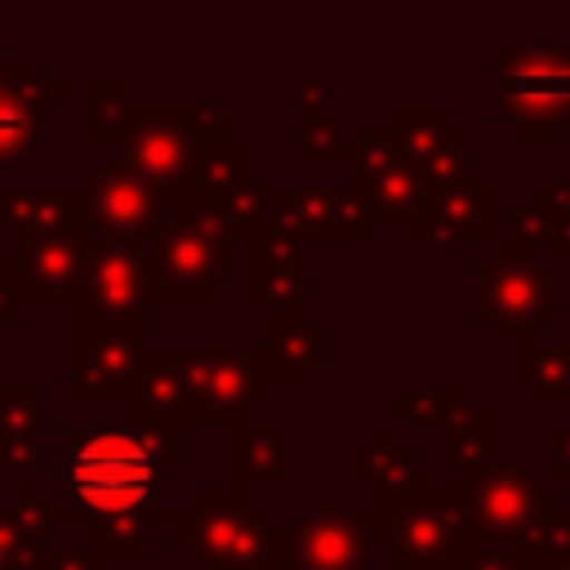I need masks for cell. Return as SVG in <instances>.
Segmentation results:
<instances>
[{"instance_id":"cell-1","label":"cell","mask_w":570,"mask_h":570,"mask_svg":"<svg viewBox=\"0 0 570 570\" xmlns=\"http://www.w3.org/2000/svg\"><path fill=\"white\" fill-rule=\"evenodd\" d=\"M62 490L53 494V530H85L102 517L151 512L191 459V432L125 423H71L62 436Z\"/></svg>"},{"instance_id":"cell-2","label":"cell","mask_w":570,"mask_h":570,"mask_svg":"<svg viewBox=\"0 0 570 570\" xmlns=\"http://www.w3.org/2000/svg\"><path fill=\"white\" fill-rule=\"evenodd\" d=\"M151 530H165L205 570H267L281 552V530L272 508L245 485H196L183 503H156L147 512Z\"/></svg>"},{"instance_id":"cell-3","label":"cell","mask_w":570,"mask_h":570,"mask_svg":"<svg viewBox=\"0 0 570 570\" xmlns=\"http://www.w3.org/2000/svg\"><path fill=\"white\" fill-rule=\"evenodd\" d=\"M223 102H134L125 129L116 134V160L147 178L178 214H196L191 174L209 142L227 138Z\"/></svg>"},{"instance_id":"cell-4","label":"cell","mask_w":570,"mask_h":570,"mask_svg":"<svg viewBox=\"0 0 570 570\" xmlns=\"http://www.w3.org/2000/svg\"><path fill=\"white\" fill-rule=\"evenodd\" d=\"M365 525L374 548L392 552V570H454V561L472 543L454 490L441 485L432 468H423V476H414L410 485L370 499Z\"/></svg>"},{"instance_id":"cell-5","label":"cell","mask_w":570,"mask_h":570,"mask_svg":"<svg viewBox=\"0 0 570 570\" xmlns=\"http://www.w3.org/2000/svg\"><path fill=\"white\" fill-rule=\"evenodd\" d=\"M494 102L517 142H548L570 120V40H494Z\"/></svg>"},{"instance_id":"cell-6","label":"cell","mask_w":570,"mask_h":570,"mask_svg":"<svg viewBox=\"0 0 570 570\" xmlns=\"http://www.w3.org/2000/svg\"><path fill=\"white\" fill-rule=\"evenodd\" d=\"M459 517L472 543L503 548V552H534L552 539L557 499L552 485H543L521 463H490L481 476L454 485Z\"/></svg>"},{"instance_id":"cell-7","label":"cell","mask_w":570,"mask_h":570,"mask_svg":"<svg viewBox=\"0 0 570 570\" xmlns=\"http://www.w3.org/2000/svg\"><path fill=\"white\" fill-rule=\"evenodd\" d=\"M552 307H557L552 267L521 240H494L476 267L472 321L485 325L499 347L517 352V347L534 343V334L552 316Z\"/></svg>"},{"instance_id":"cell-8","label":"cell","mask_w":570,"mask_h":570,"mask_svg":"<svg viewBox=\"0 0 570 570\" xmlns=\"http://www.w3.org/2000/svg\"><path fill=\"white\" fill-rule=\"evenodd\" d=\"M147 281H151V307H191L209 303L214 289L232 276V240L214 209L178 214L169 218L147 245Z\"/></svg>"},{"instance_id":"cell-9","label":"cell","mask_w":570,"mask_h":570,"mask_svg":"<svg viewBox=\"0 0 570 570\" xmlns=\"http://www.w3.org/2000/svg\"><path fill=\"white\" fill-rule=\"evenodd\" d=\"M183 383H187V419L191 428L227 423L240 428L258 410L272 405L276 383L263 365L258 343L254 347H191L183 343Z\"/></svg>"},{"instance_id":"cell-10","label":"cell","mask_w":570,"mask_h":570,"mask_svg":"<svg viewBox=\"0 0 570 570\" xmlns=\"http://www.w3.org/2000/svg\"><path fill=\"white\" fill-rule=\"evenodd\" d=\"M67 312H71L67 325L151 338V281H147L142 245H94L80 303Z\"/></svg>"},{"instance_id":"cell-11","label":"cell","mask_w":570,"mask_h":570,"mask_svg":"<svg viewBox=\"0 0 570 570\" xmlns=\"http://www.w3.org/2000/svg\"><path fill=\"white\" fill-rule=\"evenodd\" d=\"M392 134H396V147H401V160L428 183V191H441V187H454V183H468L476 178L472 174V120H459L454 116V102L445 98H432V102H392Z\"/></svg>"},{"instance_id":"cell-12","label":"cell","mask_w":570,"mask_h":570,"mask_svg":"<svg viewBox=\"0 0 570 570\" xmlns=\"http://www.w3.org/2000/svg\"><path fill=\"white\" fill-rule=\"evenodd\" d=\"M147 343L151 338L142 334L67 325V401L76 410H89V405L129 410Z\"/></svg>"},{"instance_id":"cell-13","label":"cell","mask_w":570,"mask_h":570,"mask_svg":"<svg viewBox=\"0 0 570 570\" xmlns=\"http://www.w3.org/2000/svg\"><path fill=\"white\" fill-rule=\"evenodd\" d=\"M4 263L18 272L31 307H76L89 267V227H58V232H4Z\"/></svg>"},{"instance_id":"cell-14","label":"cell","mask_w":570,"mask_h":570,"mask_svg":"<svg viewBox=\"0 0 570 570\" xmlns=\"http://www.w3.org/2000/svg\"><path fill=\"white\" fill-rule=\"evenodd\" d=\"M89 187V240L94 245H147L169 218L174 205L116 156L98 160L85 178Z\"/></svg>"},{"instance_id":"cell-15","label":"cell","mask_w":570,"mask_h":570,"mask_svg":"<svg viewBox=\"0 0 570 570\" xmlns=\"http://www.w3.org/2000/svg\"><path fill=\"white\" fill-rule=\"evenodd\" d=\"M276 227L303 236L307 245H365L374 236V218L365 214L352 178L347 183H272Z\"/></svg>"},{"instance_id":"cell-16","label":"cell","mask_w":570,"mask_h":570,"mask_svg":"<svg viewBox=\"0 0 570 570\" xmlns=\"http://www.w3.org/2000/svg\"><path fill=\"white\" fill-rule=\"evenodd\" d=\"M289 570H374V539L365 508H307L281 530V552Z\"/></svg>"},{"instance_id":"cell-17","label":"cell","mask_w":570,"mask_h":570,"mask_svg":"<svg viewBox=\"0 0 570 570\" xmlns=\"http://www.w3.org/2000/svg\"><path fill=\"white\" fill-rule=\"evenodd\" d=\"M71 94L40 58H13L0 40V165L27 160L49 138V111Z\"/></svg>"},{"instance_id":"cell-18","label":"cell","mask_w":570,"mask_h":570,"mask_svg":"<svg viewBox=\"0 0 570 570\" xmlns=\"http://www.w3.org/2000/svg\"><path fill=\"white\" fill-rule=\"evenodd\" d=\"M494 183L468 178L441 191H428L423 209L410 223V236L432 249V263H450L463 245H494Z\"/></svg>"},{"instance_id":"cell-19","label":"cell","mask_w":570,"mask_h":570,"mask_svg":"<svg viewBox=\"0 0 570 570\" xmlns=\"http://www.w3.org/2000/svg\"><path fill=\"white\" fill-rule=\"evenodd\" d=\"M249 298L272 325L312 321V245L281 227L249 245Z\"/></svg>"},{"instance_id":"cell-20","label":"cell","mask_w":570,"mask_h":570,"mask_svg":"<svg viewBox=\"0 0 570 570\" xmlns=\"http://www.w3.org/2000/svg\"><path fill=\"white\" fill-rule=\"evenodd\" d=\"M494 445H499L494 405L472 401L463 414L432 428V472H436V481L454 490V485L481 476L494 463Z\"/></svg>"},{"instance_id":"cell-21","label":"cell","mask_w":570,"mask_h":570,"mask_svg":"<svg viewBox=\"0 0 570 570\" xmlns=\"http://www.w3.org/2000/svg\"><path fill=\"white\" fill-rule=\"evenodd\" d=\"M89 227L85 183H0V227L4 232H58Z\"/></svg>"},{"instance_id":"cell-22","label":"cell","mask_w":570,"mask_h":570,"mask_svg":"<svg viewBox=\"0 0 570 570\" xmlns=\"http://www.w3.org/2000/svg\"><path fill=\"white\" fill-rule=\"evenodd\" d=\"M125 414L142 428L191 432L187 383H183V343H147L142 374H138V387H134V401Z\"/></svg>"},{"instance_id":"cell-23","label":"cell","mask_w":570,"mask_h":570,"mask_svg":"<svg viewBox=\"0 0 570 570\" xmlns=\"http://www.w3.org/2000/svg\"><path fill=\"white\" fill-rule=\"evenodd\" d=\"M45 383H0V468L31 472L45 459Z\"/></svg>"},{"instance_id":"cell-24","label":"cell","mask_w":570,"mask_h":570,"mask_svg":"<svg viewBox=\"0 0 570 570\" xmlns=\"http://www.w3.org/2000/svg\"><path fill=\"white\" fill-rule=\"evenodd\" d=\"M289 445H294L289 423H240V428H232V436H227L232 481L245 485V490H254V485L289 490V481H294Z\"/></svg>"},{"instance_id":"cell-25","label":"cell","mask_w":570,"mask_h":570,"mask_svg":"<svg viewBox=\"0 0 570 570\" xmlns=\"http://www.w3.org/2000/svg\"><path fill=\"white\" fill-rule=\"evenodd\" d=\"M258 352L276 387H303L334 356V330L321 321H281L267 330V343H258Z\"/></svg>"},{"instance_id":"cell-26","label":"cell","mask_w":570,"mask_h":570,"mask_svg":"<svg viewBox=\"0 0 570 570\" xmlns=\"http://www.w3.org/2000/svg\"><path fill=\"white\" fill-rule=\"evenodd\" d=\"M423 468H428V463L414 459V445L401 441L392 423H379V428L370 432V441H365V445L356 450V459H352V485L365 490L370 499H383V494L410 485L414 476H423Z\"/></svg>"},{"instance_id":"cell-27","label":"cell","mask_w":570,"mask_h":570,"mask_svg":"<svg viewBox=\"0 0 570 570\" xmlns=\"http://www.w3.org/2000/svg\"><path fill=\"white\" fill-rule=\"evenodd\" d=\"M352 187H356L365 214L374 218V227L379 223H414V214L428 200V183L405 160H392L379 169H356Z\"/></svg>"},{"instance_id":"cell-28","label":"cell","mask_w":570,"mask_h":570,"mask_svg":"<svg viewBox=\"0 0 570 570\" xmlns=\"http://www.w3.org/2000/svg\"><path fill=\"white\" fill-rule=\"evenodd\" d=\"M254 178V147L245 138H218L200 151L196 174H191V200L196 209H218L227 205L245 183Z\"/></svg>"},{"instance_id":"cell-29","label":"cell","mask_w":570,"mask_h":570,"mask_svg":"<svg viewBox=\"0 0 570 570\" xmlns=\"http://www.w3.org/2000/svg\"><path fill=\"white\" fill-rule=\"evenodd\" d=\"M512 383L530 392L534 405H570V343H525L512 352Z\"/></svg>"},{"instance_id":"cell-30","label":"cell","mask_w":570,"mask_h":570,"mask_svg":"<svg viewBox=\"0 0 570 570\" xmlns=\"http://www.w3.org/2000/svg\"><path fill=\"white\" fill-rule=\"evenodd\" d=\"M476 401L472 383H396L392 387V428H436L463 414Z\"/></svg>"},{"instance_id":"cell-31","label":"cell","mask_w":570,"mask_h":570,"mask_svg":"<svg viewBox=\"0 0 570 570\" xmlns=\"http://www.w3.org/2000/svg\"><path fill=\"white\" fill-rule=\"evenodd\" d=\"M85 543L111 566V570H142L151 561V521L147 512H129V517H102V521H89L85 530Z\"/></svg>"},{"instance_id":"cell-32","label":"cell","mask_w":570,"mask_h":570,"mask_svg":"<svg viewBox=\"0 0 570 570\" xmlns=\"http://www.w3.org/2000/svg\"><path fill=\"white\" fill-rule=\"evenodd\" d=\"M214 218L223 223L232 245H258L263 236L276 232V205H272V183L249 178L227 205L214 209Z\"/></svg>"},{"instance_id":"cell-33","label":"cell","mask_w":570,"mask_h":570,"mask_svg":"<svg viewBox=\"0 0 570 570\" xmlns=\"http://www.w3.org/2000/svg\"><path fill=\"white\" fill-rule=\"evenodd\" d=\"M289 160H352V138L338 116H289Z\"/></svg>"},{"instance_id":"cell-34","label":"cell","mask_w":570,"mask_h":570,"mask_svg":"<svg viewBox=\"0 0 570 570\" xmlns=\"http://www.w3.org/2000/svg\"><path fill=\"white\" fill-rule=\"evenodd\" d=\"M512 227H517L512 240H521L525 249H534L543 263L552 258V263L570 267V218H548V214L530 209L525 200H517L512 205Z\"/></svg>"},{"instance_id":"cell-35","label":"cell","mask_w":570,"mask_h":570,"mask_svg":"<svg viewBox=\"0 0 570 570\" xmlns=\"http://www.w3.org/2000/svg\"><path fill=\"white\" fill-rule=\"evenodd\" d=\"M85 98H89L85 138H89V142H116V134L125 129V120H129V111H134L129 85H125V80H89V85H85Z\"/></svg>"},{"instance_id":"cell-36","label":"cell","mask_w":570,"mask_h":570,"mask_svg":"<svg viewBox=\"0 0 570 570\" xmlns=\"http://www.w3.org/2000/svg\"><path fill=\"white\" fill-rule=\"evenodd\" d=\"M49 561V539L45 530L27 525L9 508H0V570H45Z\"/></svg>"},{"instance_id":"cell-37","label":"cell","mask_w":570,"mask_h":570,"mask_svg":"<svg viewBox=\"0 0 570 570\" xmlns=\"http://www.w3.org/2000/svg\"><path fill=\"white\" fill-rule=\"evenodd\" d=\"M9 476V485H4V508L13 512V517H22L27 525H36V530H53V490H45V485H36L31 481V472H4Z\"/></svg>"},{"instance_id":"cell-38","label":"cell","mask_w":570,"mask_h":570,"mask_svg":"<svg viewBox=\"0 0 570 570\" xmlns=\"http://www.w3.org/2000/svg\"><path fill=\"white\" fill-rule=\"evenodd\" d=\"M347 138H352V160H356V169H379V165L401 160L396 134H392L387 120H352V125H347Z\"/></svg>"},{"instance_id":"cell-39","label":"cell","mask_w":570,"mask_h":570,"mask_svg":"<svg viewBox=\"0 0 570 570\" xmlns=\"http://www.w3.org/2000/svg\"><path fill=\"white\" fill-rule=\"evenodd\" d=\"M334 85L330 80H294L289 85V116L307 120V116H334Z\"/></svg>"},{"instance_id":"cell-40","label":"cell","mask_w":570,"mask_h":570,"mask_svg":"<svg viewBox=\"0 0 570 570\" xmlns=\"http://www.w3.org/2000/svg\"><path fill=\"white\" fill-rule=\"evenodd\" d=\"M454 570H534V566H530V552H503V548L468 543L463 557L454 561Z\"/></svg>"},{"instance_id":"cell-41","label":"cell","mask_w":570,"mask_h":570,"mask_svg":"<svg viewBox=\"0 0 570 570\" xmlns=\"http://www.w3.org/2000/svg\"><path fill=\"white\" fill-rule=\"evenodd\" d=\"M27 316H31L27 289H22L18 272L0 258V321H4V325H27Z\"/></svg>"},{"instance_id":"cell-42","label":"cell","mask_w":570,"mask_h":570,"mask_svg":"<svg viewBox=\"0 0 570 570\" xmlns=\"http://www.w3.org/2000/svg\"><path fill=\"white\" fill-rule=\"evenodd\" d=\"M530 209L548 214V218H570V183H557V178H539L525 196Z\"/></svg>"},{"instance_id":"cell-43","label":"cell","mask_w":570,"mask_h":570,"mask_svg":"<svg viewBox=\"0 0 570 570\" xmlns=\"http://www.w3.org/2000/svg\"><path fill=\"white\" fill-rule=\"evenodd\" d=\"M45 570H111V566H107L89 543H67V548L49 552Z\"/></svg>"},{"instance_id":"cell-44","label":"cell","mask_w":570,"mask_h":570,"mask_svg":"<svg viewBox=\"0 0 570 570\" xmlns=\"http://www.w3.org/2000/svg\"><path fill=\"white\" fill-rule=\"evenodd\" d=\"M552 485L570 490V423L552 432Z\"/></svg>"},{"instance_id":"cell-45","label":"cell","mask_w":570,"mask_h":570,"mask_svg":"<svg viewBox=\"0 0 570 570\" xmlns=\"http://www.w3.org/2000/svg\"><path fill=\"white\" fill-rule=\"evenodd\" d=\"M548 548H552V552H561V557H570V508H557V517H552V539H548Z\"/></svg>"},{"instance_id":"cell-46","label":"cell","mask_w":570,"mask_h":570,"mask_svg":"<svg viewBox=\"0 0 570 570\" xmlns=\"http://www.w3.org/2000/svg\"><path fill=\"white\" fill-rule=\"evenodd\" d=\"M530 566H534V570H570V557H561V552H552V548H534V552H530Z\"/></svg>"},{"instance_id":"cell-47","label":"cell","mask_w":570,"mask_h":570,"mask_svg":"<svg viewBox=\"0 0 570 570\" xmlns=\"http://www.w3.org/2000/svg\"><path fill=\"white\" fill-rule=\"evenodd\" d=\"M267 570H289V566H285V561H281V557H276V561H272V566H267Z\"/></svg>"}]
</instances>
